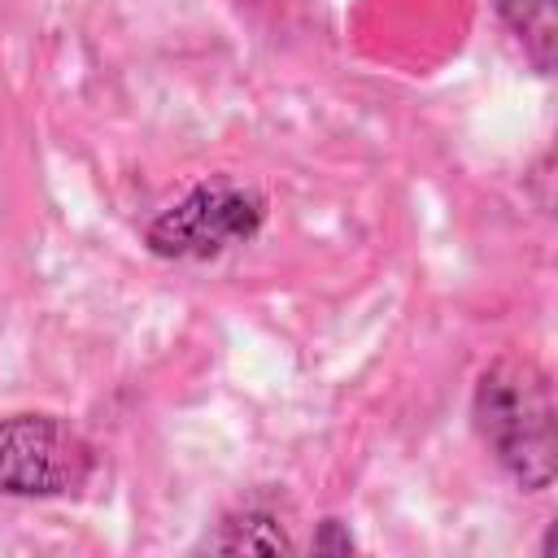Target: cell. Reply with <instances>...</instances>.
<instances>
[{
    "mask_svg": "<svg viewBox=\"0 0 558 558\" xmlns=\"http://www.w3.org/2000/svg\"><path fill=\"white\" fill-rule=\"evenodd\" d=\"M471 423L519 493L558 480V410L549 375L532 357H497L471 388Z\"/></svg>",
    "mask_w": 558,
    "mask_h": 558,
    "instance_id": "6da1fadb",
    "label": "cell"
},
{
    "mask_svg": "<svg viewBox=\"0 0 558 558\" xmlns=\"http://www.w3.org/2000/svg\"><path fill=\"white\" fill-rule=\"evenodd\" d=\"M296 541L283 523V514L266 501L231 506L201 541L196 554H292Z\"/></svg>",
    "mask_w": 558,
    "mask_h": 558,
    "instance_id": "277c9868",
    "label": "cell"
},
{
    "mask_svg": "<svg viewBox=\"0 0 558 558\" xmlns=\"http://www.w3.org/2000/svg\"><path fill=\"white\" fill-rule=\"evenodd\" d=\"M497 17L514 31L536 74H554V48H558V22L554 0H493Z\"/></svg>",
    "mask_w": 558,
    "mask_h": 558,
    "instance_id": "5b68a950",
    "label": "cell"
},
{
    "mask_svg": "<svg viewBox=\"0 0 558 558\" xmlns=\"http://www.w3.org/2000/svg\"><path fill=\"white\" fill-rule=\"evenodd\" d=\"M310 554H318V558H349V554H357L353 527H349L340 514L318 519V523H314V536H310Z\"/></svg>",
    "mask_w": 558,
    "mask_h": 558,
    "instance_id": "8992f818",
    "label": "cell"
},
{
    "mask_svg": "<svg viewBox=\"0 0 558 558\" xmlns=\"http://www.w3.org/2000/svg\"><path fill=\"white\" fill-rule=\"evenodd\" d=\"M96 471L92 440L61 414L22 410L0 418V497L52 501L87 488Z\"/></svg>",
    "mask_w": 558,
    "mask_h": 558,
    "instance_id": "3957f363",
    "label": "cell"
},
{
    "mask_svg": "<svg viewBox=\"0 0 558 558\" xmlns=\"http://www.w3.org/2000/svg\"><path fill=\"white\" fill-rule=\"evenodd\" d=\"M270 201L235 174H205L144 222V248L161 262H214L262 235Z\"/></svg>",
    "mask_w": 558,
    "mask_h": 558,
    "instance_id": "7a4b0ae2",
    "label": "cell"
}]
</instances>
